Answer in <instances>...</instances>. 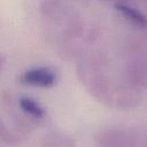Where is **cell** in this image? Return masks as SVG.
I'll use <instances>...</instances> for the list:
<instances>
[{"label": "cell", "mask_w": 147, "mask_h": 147, "mask_svg": "<svg viewBox=\"0 0 147 147\" xmlns=\"http://www.w3.org/2000/svg\"><path fill=\"white\" fill-rule=\"evenodd\" d=\"M140 131L125 127H109L96 133V147H138Z\"/></svg>", "instance_id": "cell-1"}, {"label": "cell", "mask_w": 147, "mask_h": 147, "mask_svg": "<svg viewBox=\"0 0 147 147\" xmlns=\"http://www.w3.org/2000/svg\"><path fill=\"white\" fill-rule=\"evenodd\" d=\"M21 80L24 84L37 86V87H52L56 82V75L53 70L45 67H38V68H31L26 70L22 77Z\"/></svg>", "instance_id": "cell-2"}, {"label": "cell", "mask_w": 147, "mask_h": 147, "mask_svg": "<svg viewBox=\"0 0 147 147\" xmlns=\"http://www.w3.org/2000/svg\"><path fill=\"white\" fill-rule=\"evenodd\" d=\"M114 8L130 24H132L139 29L147 28V16L145 14H142L140 10H138L137 8L131 7L124 2H115Z\"/></svg>", "instance_id": "cell-3"}, {"label": "cell", "mask_w": 147, "mask_h": 147, "mask_svg": "<svg viewBox=\"0 0 147 147\" xmlns=\"http://www.w3.org/2000/svg\"><path fill=\"white\" fill-rule=\"evenodd\" d=\"M18 107L25 115L33 119H42L45 117V109L42 106L30 96H21L18 99Z\"/></svg>", "instance_id": "cell-4"}, {"label": "cell", "mask_w": 147, "mask_h": 147, "mask_svg": "<svg viewBox=\"0 0 147 147\" xmlns=\"http://www.w3.org/2000/svg\"><path fill=\"white\" fill-rule=\"evenodd\" d=\"M0 139L6 142H14L16 140V137L14 133H11L5 125L3 121L0 117Z\"/></svg>", "instance_id": "cell-5"}, {"label": "cell", "mask_w": 147, "mask_h": 147, "mask_svg": "<svg viewBox=\"0 0 147 147\" xmlns=\"http://www.w3.org/2000/svg\"><path fill=\"white\" fill-rule=\"evenodd\" d=\"M138 147H147V131L140 132V139Z\"/></svg>", "instance_id": "cell-6"}, {"label": "cell", "mask_w": 147, "mask_h": 147, "mask_svg": "<svg viewBox=\"0 0 147 147\" xmlns=\"http://www.w3.org/2000/svg\"><path fill=\"white\" fill-rule=\"evenodd\" d=\"M116 2H119V0H117V1H116Z\"/></svg>", "instance_id": "cell-7"}]
</instances>
